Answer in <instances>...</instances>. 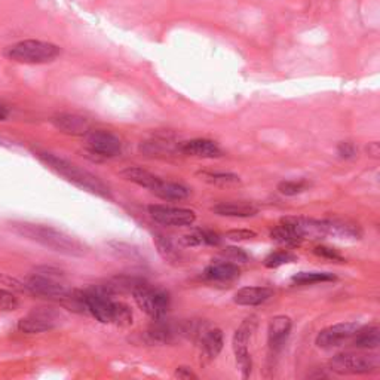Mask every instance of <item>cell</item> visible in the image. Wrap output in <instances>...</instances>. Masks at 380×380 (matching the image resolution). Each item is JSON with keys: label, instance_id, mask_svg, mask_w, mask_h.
Returning a JSON list of instances; mask_svg holds the SVG:
<instances>
[{"label": "cell", "instance_id": "1", "mask_svg": "<svg viewBox=\"0 0 380 380\" xmlns=\"http://www.w3.org/2000/svg\"><path fill=\"white\" fill-rule=\"evenodd\" d=\"M9 226L11 231L18 236L41 244L52 251L76 257L85 254V246L81 241L55 229V227L29 221H14Z\"/></svg>", "mask_w": 380, "mask_h": 380}, {"label": "cell", "instance_id": "2", "mask_svg": "<svg viewBox=\"0 0 380 380\" xmlns=\"http://www.w3.org/2000/svg\"><path fill=\"white\" fill-rule=\"evenodd\" d=\"M39 158L48 168L55 171L56 174L64 177L67 181L73 183L74 186H78L86 192L97 195L100 198H110V190L106 183H103L97 176L91 174L89 171L78 166L76 164L66 161L63 158L55 156L52 154H37Z\"/></svg>", "mask_w": 380, "mask_h": 380}, {"label": "cell", "instance_id": "3", "mask_svg": "<svg viewBox=\"0 0 380 380\" xmlns=\"http://www.w3.org/2000/svg\"><path fill=\"white\" fill-rule=\"evenodd\" d=\"M24 287L33 296L51 300H66L71 293L64 284V274L51 266L36 268Z\"/></svg>", "mask_w": 380, "mask_h": 380}, {"label": "cell", "instance_id": "4", "mask_svg": "<svg viewBox=\"0 0 380 380\" xmlns=\"http://www.w3.org/2000/svg\"><path fill=\"white\" fill-rule=\"evenodd\" d=\"M5 56L21 64H45L56 60L61 54L60 46L44 41H21L5 49Z\"/></svg>", "mask_w": 380, "mask_h": 380}, {"label": "cell", "instance_id": "5", "mask_svg": "<svg viewBox=\"0 0 380 380\" xmlns=\"http://www.w3.org/2000/svg\"><path fill=\"white\" fill-rule=\"evenodd\" d=\"M380 369V358L370 352H345L333 356L330 370L337 374H370Z\"/></svg>", "mask_w": 380, "mask_h": 380}, {"label": "cell", "instance_id": "6", "mask_svg": "<svg viewBox=\"0 0 380 380\" xmlns=\"http://www.w3.org/2000/svg\"><path fill=\"white\" fill-rule=\"evenodd\" d=\"M132 294L137 301L140 309H143L149 316L154 319H161L166 315L169 309V296L161 289H155L151 285L139 281L136 287L132 289Z\"/></svg>", "mask_w": 380, "mask_h": 380}, {"label": "cell", "instance_id": "7", "mask_svg": "<svg viewBox=\"0 0 380 380\" xmlns=\"http://www.w3.org/2000/svg\"><path fill=\"white\" fill-rule=\"evenodd\" d=\"M256 329H257V318L251 315V316L246 318L239 326V329L235 331L234 341H232L234 352L236 356V363H238L239 371H241L244 379L250 377L251 370H253V359H251V355L249 352V344H250V340H251Z\"/></svg>", "mask_w": 380, "mask_h": 380}, {"label": "cell", "instance_id": "8", "mask_svg": "<svg viewBox=\"0 0 380 380\" xmlns=\"http://www.w3.org/2000/svg\"><path fill=\"white\" fill-rule=\"evenodd\" d=\"M60 322V315L52 309H36L18 321V330L26 334H39L54 330Z\"/></svg>", "mask_w": 380, "mask_h": 380}, {"label": "cell", "instance_id": "9", "mask_svg": "<svg viewBox=\"0 0 380 380\" xmlns=\"http://www.w3.org/2000/svg\"><path fill=\"white\" fill-rule=\"evenodd\" d=\"M149 214L155 221L164 226H190L196 220V214L187 208H177V206H166V205H150Z\"/></svg>", "mask_w": 380, "mask_h": 380}, {"label": "cell", "instance_id": "10", "mask_svg": "<svg viewBox=\"0 0 380 380\" xmlns=\"http://www.w3.org/2000/svg\"><path fill=\"white\" fill-rule=\"evenodd\" d=\"M356 322H340V324L330 326L321 330L316 336V345L321 349H333L344 346L346 341L352 339L355 331L358 330Z\"/></svg>", "mask_w": 380, "mask_h": 380}, {"label": "cell", "instance_id": "11", "mask_svg": "<svg viewBox=\"0 0 380 380\" xmlns=\"http://www.w3.org/2000/svg\"><path fill=\"white\" fill-rule=\"evenodd\" d=\"M88 147L91 154L100 158H115L121 154L122 143L121 140L109 131H91L88 134Z\"/></svg>", "mask_w": 380, "mask_h": 380}, {"label": "cell", "instance_id": "12", "mask_svg": "<svg viewBox=\"0 0 380 380\" xmlns=\"http://www.w3.org/2000/svg\"><path fill=\"white\" fill-rule=\"evenodd\" d=\"M179 151L186 156L194 158H204V159H214L221 156V149L211 140L206 139H195L183 141L177 146Z\"/></svg>", "mask_w": 380, "mask_h": 380}, {"label": "cell", "instance_id": "13", "mask_svg": "<svg viewBox=\"0 0 380 380\" xmlns=\"http://www.w3.org/2000/svg\"><path fill=\"white\" fill-rule=\"evenodd\" d=\"M54 126L69 136H88L91 132V122L79 115L61 113L52 118Z\"/></svg>", "mask_w": 380, "mask_h": 380}, {"label": "cell", "instance_id": "14", "mask_svg": "<svg viewBox=\"0 0 380 380\" xmlns=\"http://www.w3.org/2000/svg\"><path fill=\"white\" fill-rule=\"evenodd\" d=\"M291 326V319L285 315H278L271 319L268 329V340L272 351H279L285 345V341H287L290 336Z\"/></svg>", "mask_w": 380, "mask_h": 380}, {"label": "cell", "instance_id": "15", "mask_svg": "<svg viewBox=\"0 0 380 380\" xmlns=\"http://www.w3.org/2000/svg\"><path fill=\"white\" fill-rule=\"evenodd\" d=\"M274 296L269 287H244L236 291L234 300L241 306H259Z\"/></svg>", "mask_w": 380, "mask_h": 380}, {"label": "cell", "instance_id": "16", "mask_svg": "<svg viewBox=\"0 0 380 380\" xmlns=\"http://www.w3.org/2000/svg\"><path fill=\"white\" fill-rule=\"evenodd\" d=\"M213 213L221 217H253L259 213V208L250 202H220L213 206Z\"/></svg>", "mask_w": 380, "mask_h": 380}, {"label": "cell", "instance_id": "17", "mask_svg": "<svg viewBox=\"0 0 380 380\" xmlns=\"http://www.w3.org/2000/svg\"><path fill=\"white\" fill-rule=\"evenodd\" d=\"M239 274H241L239 268L232 261L213 263L204 271V276L208 281H214V282L234 281V279H236L239 276Z\"/></svg>", "mask_w": 380, "mask_h": 380}, {"label": "cell", "instance_id": "18", "mask_svg": "<svg viewBox=\"0 0 380 380\" xmlns=\"http://www.w3.org/2000/svg\"><path fill=\"white\" fill-rule=\"evenodd\" d=\"M327 236L346 238V239H359L363 232L361 227L348 220H324Z\"/></svg>", "mask_w": 380, "mask_h": 380}, {"label": "cell", "instance_id": "19", "mask_svg": "<svg viewBox=\"0 0 380 380\" xmlns=\"http://www.w3.org/2000/svg\"><path fill=\"white\" fill-rule=\"evenodd\" d=\"M352 344L358 349H366V351L377 349L380 345L379 326L371 324V326L363 327V329L358 327V330L352 336Z\"/></svg>", "mask_w": 380, "mask_h": 380}, {"label": "cell", "instance_id": "20", "mask_svg": "<svg viewBox=\"0 0 380 380\" xmlns=\"http://www.w3.org/2000/svg\"><path fill=\"white\" fill-rule=\"evenodd\" d=\"M122 176H124L128 181L136 183V184H139V186H141V187L150 190V192H151V190H154V189L159 184V181L162 180L161 177H158V176H155V174H151L150 171L143 169V168H139V166H129V168L124 169V171H122Z\"/></svg>", "mask_w": 380, "mask_h": 380}, {"label": "cell", "instance_id": "21", "mask_svg": "<svg viewBox=\"0 0 380 380\" xmlns=\"http://www.w3.org/2000/svg\"><path fill=\"white\" fill-rule=\"evenodd\" d=\"M151 194L165 201H183L190 195V190L183 184L161 180L159 184L151 190Z\"/></svg>", "mask_w": 380, "mask_h": 380}, {"label": "cell", "instance_id": "22", "mask_svg": "<svg viewBox=\"0 0 380 380\" xmlns=\"http://www.w3.org/2000/svg\"><path fill=\"white\" fill-rule=\"evenodd\" d=\"M155 321V324L147 331V336L151 341H156V344H169V341H173L180 334V330L177 327L169 324V322H164L162 318Z\"/></svg>", "mask_w": 380, "mask_h": 380}, {"label": "cell", "instance_id": "23", "mask_svg": "<svg viewBox=\"0 0 380 380\" xmlns=\"http://www.w3.org/2000/svg\"><path fill=\"white\" fill-rule=\"evenodd\" d=\"M271 238L281 245L291 246V249H294V246H299L303 242V238L293 229V227L282 223V221H281V224L274 227L272 232H271Z\"/></svg>", "mask_w": 380, "mask_h": 380}, {"label": "cell", "instance_id": "24", "mask_svg": "<svg viewBox=\"0 0 380 380\" xmlns=\"http://www.w3.org/2000/svg\"><path fill=\"white\" fill-rule=\"evenodd\" d=\"M224 340H223V333L217 329L206 331L202 337V349L205 356L210 359H214L223 349Z\"/></svg>", "mask_w": 380, "mask_h": 380}, {"label": "cell", "instance_id": "25", "mask_svg": "<svg viewBox=\"0 0 380 380\" xmlns=\"http://www.w3.org/2000/svg\"><path fill=\"white\" fill-rule=\"evenodd\" d=\"M291 279L299 285H312L319 282L336 281V276L330 272H299Z\"/></svg>", "mask_w": 380, "mask_h": 380}, {"label": "cell", "instance_id": "26", "mask_svg": "<svg viewBox=\"0 0 380 380\" xmlns=\"http://www.w3.org/2000/svg\"><path fill=\"white\" fill-rule=\"evenodd\" d=\"M156 246H158V251L159 254L169 263H174L180 260V253L176 249V245L173 244V241L165 238V236H156L155 239Z\"/></svg>", "mask_w": 380, "mask_h": 380}, {"label": "cell", "instance_id": "27", "mask_svg": "<svg viewBox=\"0 0 380 380\" xmlns=\"http://www.w3.org/2000/svg\"><path fill=\"white\" fill-rule=\"evenodd\" d=\"M309 189V183L305 180H287V181H281L278 184V190L281 195L285 196H296L303 192H306Z\"/></svg>", "mask_w": 380, "mask_h": 380}, {"label": "cell", "instance_id": "28", "mask_svg": "<svg viewBox=\"0 0 380 380\" xmlns=\"http://www.w3.org/2000/svg\"><path fill=\"white\" fill-rule=\"evenodd\" d=\"M201 176L204 177L205 181L216 186H234L241 183L239 177L231 173H202Z\"/></svg>", "mask_w": 380, "mask_h": 380}, {"label": "cell", "instance_id": "29", "mask_svg": "<svg viewBox=\"0 0 380 380\" xmlns=\"http://www.w3.org/2000/svg\"><path fill=\"white\" fill-rule=\"evenodd\" d=\"M293 261H296V256L294 254H291L290 251L281 250V251L271 253L268 257H266L264 259V266H266V268H269V269H276L282 264L293 263Z\"/></svg>", "mask_w": 380, "mask_h": 380}, {"label": "cell", "instance_id": "30", "mask_svg": "<svg viewBox=\"0 0 380 380\" xmlns=\"http://www.w3.org/2000/svg\"><path fill=\"white\" fill-rule=\"evenodd\" d=\"M113 324L119 327H126L132 324V311L129 306H126L125 303L118 301L116 303V312H115V319H113Z\"/></svg>", "mask_w": 380, "mask_h": 380}, {"label": "cell", "instance_id": "31", "mask_svg": "<svg viewBox=\"0 0 380 380\" xmlns=\"http://www.w3.org/2000/svg\"><path fill=\"white\" fill-rule=\"evenodd\" d=\"M18 305H20V303H18V299L12 293L0 289V311L11 312L15 311Z\"/></svg>", "mask_w": 380, "mask_h": 380}, {"label": "cell", "instance_id": "32", "mask_svg": "<svg viewBox=\"0 0 380 380\" xmlns=\"http://www.w3.org/2000/svg\"><path fill=\"white\" fill-rule=\"evenodd\" d=\"M315 254L322 257V259H327V260H331V261H345V257L341 256L337 250L334 249H330V246H324V245H321V246H316L315 249Z\"/></svg>", "mask_w": 380, "mask_h": 380}, {"label": "cell", "instance_id": "33", "mask_svg": "<svg viewBox=\"0 0 380 380\" xmlns=\"http://www.w3.org/2000/svg\"><path fill=\"white\" fill-rule=\"evenodd\" d=\"M256 236H257V234L254 231H249V229H234V231L226 232V238L231 239V241H235V242L250 241V239H254Z\"/></svg>", "mask_w": 380, "mask_h": 380}, {"label": "cell", "instance_id": "34", "mask_svg": "<svg viewBox=\"0 0 380 380\" xmlns=\"http://www.w3.org/2000/svg\"><path fill=\"white\" fill-rule=\"evenodd\" d=\"M223 256L226 259H229L232 263L234 261H246V260H249V254H246L241 249H236V246H227V249L223 251Z\"/></svg>", "mask_w": 380, "mask_h": 380}, {"label": "cell", "instance_id": "35", "mask_svg": "<svg viewBox=\"0 0 380 380\" xmlns=\"http://www.w3.org/2000/svg\"><path fill=\"white\" fill-rule=\"evenodd\" d=\"M337 154L340 158L351 159V158H355V155H356V147L351 141H341L337 146Z\"/></svg>", "mask_w": 380, "mask_h": 380}, {"label": "cell", "instance_id": "36", "mask_svg": "<svg viewBox=\"0 0 380 380\" xmlns=\"http://www.w3.org/2000/svg\"><path fill=\"white\" fill-rule=\"evenodd\" d=\"M183 244L186 246H198V245H204V236H202V231H195L189 235H184L181 238Z\"/></svg>", "mask_w": 380, "mask_h": 380}, {"label": "cell", "instance_id": "37", "mask_svg": "<svg viewBox=\"0 0 380 380\" xmlns=\"http://www.w3.org/2000/svg\"><path fill=\"white\" fill-rule=\"evenodd\" d=\"M204 245H217L220 242V236L213 231H202Z\"/></svg>", "mask_w": 380, "mask_h": 380}, {"label": "cell", "instance_id": "38", "mask_svg": "<svg viewBox=\"0 0 380 380\" xmlns=\"http://www.w3.org/2000/svg\"><path fill=\"white\" fill-rule=\"evenodd\" d=\"M174 376L179 377V379H184V380H189V379H198V376H196L192 370H190L189 367H184V366L179 367V369L176 370Z\"/></svg>", "mask_w": 380, "mask_h": 380}, {"label": "cell", "instance_id": "39", "mask_svg": "<svg viewBox=\"0 0 380 380\" xmlns=\"http://www.w3.org/2000/svg\"><path fill=\"white\" fill-rule=\"evenodd\" d=\"M367 154L371 156V158H379V155H380V149H379V143H371V144H369V147H367Z\"/></svg>", "mask_w": 380, "mask_h": 380}, {"label": "cell", "instance_id": "40", "mask_svg": "<svg viewBox=\"0 0 380 380\" xmlns=\"http://www.w3.org/2000/svg\"><path fill=\"white\" fill-rule=\"evenodd\" d=\"M8 116H9V110H8V107H6L5 104L0 103V122L5 121Z\"/></svg>", "mask_w": 380, "mask_h": 380}]
</instances>
